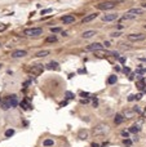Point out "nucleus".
I'll list each match as a JSON object with an SVG mask.
<instances>
[{"label":"nucleus","mask_w":146,"mask_h":147,"mask_svg":"<svg viewBox=\"0 0 146 147\" xmlns=\"http://www.w3.org/2000/svg\"><path fill=\"white\" fill-rule=\"evenodd\" d=\"M110 128H109L107 124H98L96 128H93V134L96 135H100V134H105V133H109Z\"/></svg>","instance_id":"obj_1"},{"label":"nucleus","mask_w":146,"mask_h":147,"mask_svg":"<svg viewBox=\"0 0 146 147\" xmlns=\"http://www.w3.org/2000/svg\"><path fill=\"white\" fill-rule=\"evenodd\" d=\"M23 34L26 36H39L43 34V28L40 27H32V28H26Z\"/></svg>","instance_id":"obj_2"},{"label":"nucleus","mask_w":146,"mask_h":147,"mask_svg":"<svg viewBox=\"0 0 146 147\" xmlns=\"http://www.w3.org/2000/svg\"><path fill=\"white\" fill-rule=\"evenodd\" d=\"M117 5L114 1H105V3H98L96 7H97V9H100V10H110V9H113L114 7Z\"/></svg>","instance_id":"obj_3"},{"label":"nucleus","mask_w":146,"mask_h":147,"mask_svg":"<svg viewBox=\"0 0 146 147\" xmlns=\"http://www.w3.org/2000/svg\"><path fill=\"white\" fill-rule=\"evenodd\" d=\"M145 39H146V35H144V34H129L128 35L129 41H142Z\"/></svg>","instance_id":"obj_4"},{"label":"nucleus","mask_w":146,"mask_h":147,"mask_svg":"<svg viewBox=\"0 0 146 147\" xmlns=\"http://www.w3.org/2000/svg\"><path fill=\"white\" fill-rule=\"evenodd\" d=\"M43 70H44V67H43V65H34L32 67H30L29 69V71L30 72H32V74H35V75H39L40 72H43Z\"/></svg>","instance_id":"obj_5"},{"label":"nucleus","mask_w":146,"mask_h":147,"mask_svg":"<svg viewBox=\"0 0 146 147\" xmlns=\"http://www.w3.org/2000/svg\"><path fill=\"white\" fill-rule=\"evenodd\" d=\"M88 50H91V52H97V50H101V49H103V45L101 44V43H93L91 45H88L87 47Z\"/></svg>","instance_id":"obj_6"},{"label":"nucleus","mask_w":146,"mask_h":147,"mask_svg":"<svg viewBox=\"0 0 146 147\" xmlns=\"http://www.w3.org/2000/svg\"><path fill=\"white\" fill-rule=\"evenodd\" d=\"M119 16L117 13H111V14H105V16L102 17V21L105 22H111V21H115V20H118Z\"/></svg>","instance_id":"obj_7"},{"label":"nucleus","mask_w":146,"mask_h":147,"mask_svg":"<svg viewBox=\"0 0 146 147\" xmlns=\"http://www.w3.org/2000/svg\"><path fill=\"white\" fill-rule=\"evenodd\" d=\"M25 56H27V52L23 50V49H18V50L12 52V57L13 58H21V57H25Z\"/></svg>","instance_id":"obj_8"},{"label":"nucleus","mask_w":146,"mask_h":147,"mask_svg":"<svg viewBox=\"0 0 146 147\" xmlns=\"http://www.w3.org/2000/svg\"><path fill=\"white\" fill-rule=\"evenodd\" d=\"M61 20H62L63 23L67 25V23H73V22H75V17H74V16H70V14H67V16H63Z\"/></svg>","instance_id":"obj_9"},{"label":"nucleus","mask_w":146,"mask_h":147,"mask_svg":"<svg viewBox=\"0 0 146 147\" xmlns=\"http://www.w3.org/2000/svg\"><path fill=\"white\" fill-rule=\"evenodd\" d=\"M8 99H9V103H10V107H16L18 105V99H17V96L13 94V96H8Z\"/></svg>","instance_id":"obj_10"},{"label":"nucleus","mask_w":146,"mask_h":147,"mask_svg":"<svg viewBox=\"0 0 146 147\" xmlns=\"http://www.w3.org/2000/svg\"><path fill=\"white\" fill-rule=\"evenodd\" d=\"M97 18V13H92V14H88V16H85L83 18V23H88V22H91L93 20H96Z\"/></svg>","instance_id":"obj_11"},{"label":"nucleus","mask_w":146,"mask_h":147,"mask_svg":"<svg viewBox=\"0 0 146 147\" xmlns=\"http://www.w3.org/2000/svg\"><path fill=\"white\" fill-rule=\"evenodd\" d=\"M95 54L97 56V57H100V58H103V57H107V56H110L111 53L110 52H106V50H102V49H101V50H97V52H95Z\"/></svg>","instance_id":"obj_12"},{"label":"nucleus","mask_w":146,"mask_h":147,"mask_svg":"<svg viewBox=\"0 0 146 147\" xmlns=\"http://www.w3.org/2000/svg\"><path fill=\"white\" fill-rule=\"evenodd\" d=\"M88 130L87 129H81V130H79V133H78V137H79L80 139H87L88 138Z\"/></svg>","instance_id":"obj_13"},{"label":"nucleus","mask_w":146,"mask_h":147,"mask_svg":"<svg viewBox=\"0 0 146 147\" xmlns=\"http://www.w3.org/2000/svg\"><path fill=\"white\" fill-rule=\"evenodd\" d=\"M1 108L3 110H8V108H10V103H9L8 97H5L4 99L1 101Z\"/></svg>","instance_id":"obj_14"},{"label":"nucleus","mask_w":146,"mask_h":147,"mask_svg":"<svg viewBox=\"0 0 146 147\" xmlns=\"http://www.w3.org/2000/svg\"><path fill=\"white\" fill-rule=\"evenodd\" d=\"M124 116H123L122 114H117V115H115V118H114V123L115 124H122L123 121H124Z\"/></svg>","instance_id":"obj_15"},{"label":"nucleus","mask_w":146,"mask_h":147,"mask_svg":"<svg viewBox=\"0 0 146 147\" xmlns=\"http://www.w3.org/2000/svg\"><path fill=\"white\" fill-rule=\"evenodd\" d=\"M47 69H48V70H58V69H59V66H58V63H57V62L52 61V62H49V63L47 65Z\"/></svg>","instance_id":"obj_16"},{"label":"nucleus","mask_w":146,"mask_h":147,"mask_svg":"<svg viewBox=\"0 0 146 147\" xmlns=\"http://www.w3.org/2000/svg\"><path fill=\"white\" fill-rule=\"evenodd\" d=\"M93 35H96V31H93V30H89V31H84L81 36H83L84 39H89V37H92Z\"/></svg>","instance_id":"obj_17"},{"label":"nucleus","mask_w":146,"mask_h":147,"mask_svg":"<svg viewBox=\"0 0 146 147\" xmlns=\"http://www.w3.org/2000/svg\"><path fill=\"white\" fill-rule=\"evenodd\" d=\"M136 85H137V88L140 89V90H145V79H142V80H137L136 83Z\"/></svg>","instance_id":"obj_18"},{"label":"nucleus","mask_w":146,"mask_h":147,"mask_svg":"<svg viewBox=\"0 0 146 147\" xmlns=\"http://www.w3.org/2000/svg\"><path fill=\"white\" fill-rule=\"evenodd\" d=\"M142 12H144V10H142L141 8H133V9H131L128 13L134 14V16H138V14H142Z\"/></svg>","instance_id":"obj_19"},{"label":"nucleus","mask_w":146,"mask_h":147,"mask_svg":"<svg viewBox=\"0 0 146 147\" xmlns=\"http://www.w3.org/2000/svg\"><path fill=\"white\" fill-rule=\"evenodd\" d=\"M136 114V112H134L133 110H127V111H124V114H123V116H124V118H132V116Z\"/></svg>","instance_id":"obj_20"},{"label":"nucleus","mask_w":146,"mask_h":147,"mask_svg":"<svg viewBox=\"0 0 146 147\" xmlns=\"http://www.w3.org/2000/svg\"><path fill=\"white\" fill-rule=\"evenodd\" d=\"M49 53H51L49 50H42L36 53V57H47V56H49Z\"/></svg>","instance_id":"obj_21"},{"label":"nucleus","mask_w":146,"mask_h":147,"mask_svg":"<svg viewBox=\"0 0 146 147\" xmlns=\"http://www.w3.org/2000/svg\"><path fill=\"white\" fill-rule=\"evenodd\" d=\"M47 43H56L57 41V36L56 35H51V36H48L47 39H45Z\"/></svg>","instance_id":"obj_22"},{"label":"nucleus","mask_w":146,"mask_h":147,"mask_svg":"<svg viewBox=\"0 0 146 147\" xmlns=\"http://www.w3.org/2000/svg\"><path fill=\"white\" fill-rule=\"evenodd\" d=\"M134 18H136V16H134V14H131V13H125L124 16H123V18L122 20H134Z\"/></svg>","instance_id":"obj_23"},{"label":"nucleus","mask_w":146,"mask_h":147,"mask_svg":"<svg viewBox=\"0 0 146 147\" xmlns=\"http://www.w3.org/2000/svg\"><path fill=\"white\" fill-rule=\"evenodd\" d=\"M117 80H118V77L115 76V75H111V76L107 79V83H109V84H115V83H117Z\"/></svg>","instance_id":"obj_24"},{"label":"nucleus","mask_w":146,"mask_h":147,"mask_svg":"<svg viewBox=\"0 0 146 147\" xmlns=\"http://www.w3.org/2000/svg\"><path fill=\"white\" fill-rule=\"evenodd\" d=\"M129 132H131V133H138V132H140V126H138V125L131 126L129 128Z\"/></svg>","instance_id":"obj_25"},{"label":"nucleus","mask_w":146,"mask_h":147,"mask_svg":"<svg viewBox=\"0 0 146 147\" xmlns=\"http://www.w3.org/2000/svg\"><path fill=\"white\" fill-rule=\"evenodd\" d=\"M43 145L45 146V147H48V146H53V145H54V142H53V139H45V141L43 142Z\"/></svg>","instance_id":"obj_26"},{"label":"nucleus","mask_w":146,"mask_h":147,"mask_svg":"<svg viewBox=\"0 0 146 147\" xmlns=\"http://www.w3.org/2000/svg\"><path fill=\"white\" fill-rule=\"evenodd\" d=\"M21 106L23 107V108H31V105H30L27 101H22V102H21Z\"/></svg>","instance_id":"obj_27"},{"label":"nucleus","mask_w":146,"mask_h":147,"mask_svg":"<svg viewBox=\"0 0 146 147\" xmlns=\"http://www.w3.org/2000/svg\"><path fill=\"white\" fill-rule=\"evenodd\" d=\"M14 134V130L13 129H8V130H7L5 132V137L7 138H9V137H12V135Z\"/></svg>","instance_id":"obj_28"},{"label":"nucleus","mask_w":146,"mask_h":147,"mask_svg":"<svg viewBox=\"0 0 146 147\" xmlns=\"http://www.w3.org/2000/svg\"><path fill=\"white\" fill-rule=\"evenodd\" d=\"M123 143H124L125 146H131V145H132V141H131L129 138H125L124 141H123Z\"/></svg>","instance_id":"obj_29"},{"label":"nucleus","mask_w":146,"mask_h":147,"mask_svg":"<svg viewBox=\"0 0 146 147\" xmlns=\"http://www.w3.org/2000/svg\"><path fill=\"white\" fill-rule=\"evenodd\" d=\"M66 98H67V99H73V98H74V94L71 93V92H66Z\"/></svg>","instance_id":"obj_30"},{"label":"nucleus","mask_w":146,"mask_h":147,"mask_svg":"<svg viewBox=\"0 0 146 147\" xmlns=\"http://www.w3.org/2000/svg\"><path fill=\"white\" fill-rule=\"evenodd\" d=\"M92 105H93V107H98V99L95 97L93 98V102H92Z\"/></svg>","instance_id":"obj_31"},{"label":"nucleus","mask_w":146,"mask_h":147,"mask_svg":"<svg viewBox=\"0 0 146 147\" xmlns=\"http://www.w3.org/2000/svg\"><path fill=\"white\" fill-rule=\"evenodd\" d=\"M51 31L53 32V34H56V32H59V31H61V28H59V27H51Z\"/></svg>","instance_id":"obj_32"},{"label":"nucleus","mask_w":146,"mask_h":147,"mask_svg":"<svg viewBox=\"0 0 146 147\" xmlns=\"http://www.w3.org/2000/svg\"><path fill=\"white\" fill-rule=\"evenodd\" d=\"M122 135H123V137H124V138H129V132H125V130H123V132H122Z\"/></svg>","instance_id":"obj_33"},{"label":"nucleus","mask_w":146,"mask_h":147,"mask_svg":"<svg viewBox=\"0 0 146 147\" xmlns=\"http://www.w3.org/2000/svg\"><path fill=\"white\" fill-rule=\"evenodd\" d=\"M122 34L119 32V31H117V32H111V37H118V36H120Z\"/></svg>","instance_id":"obj_34"},{"label":"nucleus","mask_w":146,"mask_h":147,"mask_svg":"<svg viewBox=\"0 0 146 147\" xmlns=\"http://www.w3.org/2000/svg\"><path fill=\"white\" fill-rule=\"evenodd\" d=\"M134 99H136V96H134V94H131V96L128 97V101H129V102H131V101H134Z\"/></svg>","instance_id":"obj_35"},{"label":"nucleus","mask_w":146,"mask_h":147,"mask_svg":"<svg viewBox=\"0 0 146 147\" xmlns=\"http://www.w3.org/2000/svg\"><path fill=\"white\" fill-rule=\"evenodd\" d=\"M80 96H81V97H85V98H87V97L89 96V93H88V92H81V93H80Z\"/></svg>","instance_id":"obj_36"},{"label":"nucleus","mask_w":146,"mask_h":147,"mask_svg":"<svg viewBox=\"0 0 146 147\" xmlns=\"http://www.w3.org/2000/svg\"><path fill=\"white\" fill-rule=\"evenodd\" d=\"M123 72H124V74H129L131 70L128 69V67H124V69H123Z\"/></svg>","instance_id":"obj_37"},{"label":"nucleus","mask_w":146,"mask_h":147,"mask_svg":"<svg viewBox=\"0 0 146 147\" xmlns=\"http://www.w3.org/2000/svg\"><path fill=\"white\" fill-rule=\"evenodd\" d=\"M80 102H81V103H83V105H85V103H88V102H89V101H88V98H83V99H81V101H80Z\"/></svg>","instance_id":"obj_38"},{"label":"nucleus","mask_w":146,"mask_h":147,"mask_svg":"<svg viewBox=\"0 0 146 147\" xmlns=\"http://www.w3.org/2000/svg\"><path fill=\"white\" fill-rule=\"evenodd\" d=\"M119 61H120V63H125V58L124 57H119Z\"/></svg>","instance_id":"obj_39"},{"label":"nucleus","mask_w":146,"mask_h":147,"mask_svg":"<svg viewBox=\"0 0 146 147\" xmlns=\"http://www.w3.org/2000/svg\"><path fill=\"white\" fill-rule=\"evenodd\" d=\"M142 98V94L140 93V94H136V99H141Z\"/></svg>","instance_id":"obj_40"},{"label":"nucleus","mask_w":146,"mask_h":147,"mask_svg":"<svg viewBox=\"0 0 146 147\" xmlns=\"http://www.w3.org/2000/svg\"><path fill=\"white\" fill-rule=\"evenodd\" d=\"M49 12H51V9H44L42 13H43V14H45V13H49Z\"/></svg>","instance_id":"obj_41"},{"label":"nucleus","mask_w":146,"mask_h":147,"mask_svg":"<svg viewBox=\"0 0 146 147\" xmlns=\"http://www.w3.org/2000/svg\"><path fill=\"white\" fill-rule=\"evenodd\" d=\"M103 45H105V47H109V45H110V43H109V41H105Z\"/></svg>","instance_id":"obj_42"},{"label":"nucleus","mask_w":146,"mask_h":147,"mask_svg":"<svg viewBox=\"0 0 146 147\" xmlns=\"http://www.w3.org/2000/svg\"><path fill=\"white\" fill-rule=\"evenodd\" d=\"M92 147H100V146L97 145V143H92Z\"/></svg>","instance_id":"obj_43"},{"label":"nucleus","mask_w":146,"mask_h":147,"mask_svg":"<svg viewBox=\"0 0 146 147\" xmlns=\"http://www.w3.org/2000/svg\"><path fill=\"white\" fill-rule=\"evenodd\" d=\"M140 61H142V62H146V58H140Z\"/></svg>","instance_id":"obj_44"},{"label":"nucleus","mask_w":146,"mask_h":147,"mask_svg":"<svg viewBox=\"0 0 146 147\" xmlns=\"http://www.w3.org/2000/svg\"><path fill=\"white\" fill-rule=\"evenodd\" d=\"M144 116L146 118V108H145V111H144Z\"/></svg>","instance_id":"obj_45"},{"label":"nucleus","mask_w":146,"mask_h":147,"mask_svg":"<svg viewBox=\"0 0 146 147\" xmlns=\"http://www.w3.org/2000/svg\"><path fill=\"white\" fill-rule=\"evenodd\" d=\"M142 8H146V3H145V4H142Z\"/></svg>","instance_id":"obj_46"},{"label":"nucleus","mask_w":146,"mask_h":147,"mask_svg":"<svg viewBox=\"0 0 146 147\" xmlns=\"http://www.w3.org/2000/svg\"><path fill=\"white\" fill-rule=\"evenodd\" d=\"M144 74H146V69H144Z\"/></svg>","instance_id":"obj_47"},{"label":"nucleus","mask_w":146,"mask_h":147,"mask_svg":"<svg viewBox=\"0 0 146 147\" xmlns=\"http://www.w3.org/2000/svg\"><path fill=\"white\" fill-rule=\"evenodd\" d=\"M144 27H145V28H146V25H145V26H144Z\"/></svg>","instance_id":"obj_48"},{"label":"nucleus","mask_w":146,"mask_h":147,"mask_svg":"<svg viewBox=\"0 0 146 147\" xmlns=\"http://www.w3.org/2000/svg\"><path fill=\"white\" fill-rule=\"evenodd\" d=\"M0 67H1V65H0Z\"/></svg>","instance_id":"obj_49"},{"label":"nucleus","mask_w":146,"mask_h":147,"mask_svg":"<svg viewBox=\"0 0 146 147\" xmlns=\"http://www.w3.org/2000/svg\"><path fill=\"white\" fill-rule=\"evenodd\" d=\"M0 45H1V44H0Z\"/></svg>","instance_id":"obj_50"}]
</instances>
